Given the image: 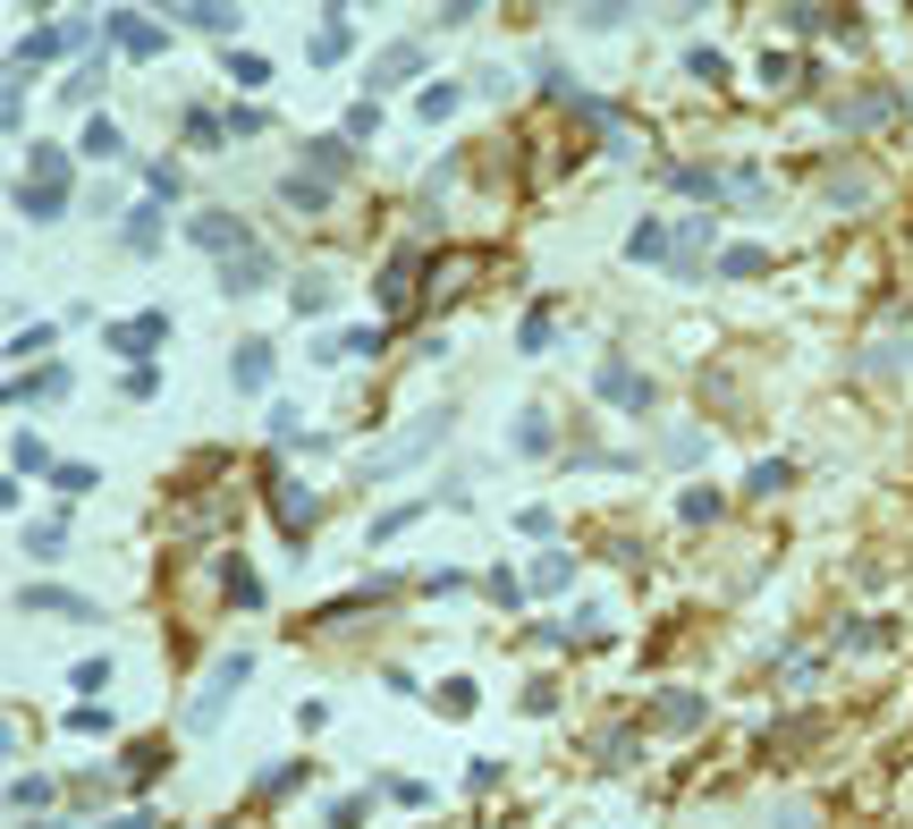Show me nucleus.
<instances>
[{
	"label": "nucleus",
	"instance_id": "27",
	"mask_svg": "<svg viewBox=\"0 0 913 829\" xmlns=\"http://www.w3.org/2000/svg\"><path fill=\"white\" fill-rule=\"evenodd\" d=\"M229 85H271V60L262 51H229Z\"/></svg>",
	"mask_w": 913,
	"mask_h": 829
},
{
	"label": "nucleus",
	"instance_id": "18",
	"mask_svg": "<svg viewBox=\"0 0 913 829\" xmlns=\"http://www.w3.org/2000/svg\"><path fill=\"white\" fill-rule=\"evenodd\" d=\"M414 255H389V271H381V305H389V314H407V296H414Z\"/></svg>",
	"mask_w": 913,
	"mask_h": 829
},
{
	"label": "nucleus",
	"instance_id": "26",
	"mask_svg": "<svg viewBox=\"0 0 913 829\" xmlns=\"http://www.w3.org/2000/svg\"><path fill=\"white\" fill-rule=\"evenodd\" d=\"M567 575H575L567 550H541V559H534V584H541V593H567Z\"/></svg>",
	"mask_w": 913,
	"mask_h": 829
},
{
	"label": "nucleus",
	"instance_id": "29",
	"mask_svg": "<svg viewBox=\"0 0 913 829\" xmlns=\"http://www.w3.org/2000/svg\"><path fill=\"white\" fill-rule=\"evenodd\" d=\"M144 195H153V203H169V195H187V178H178V161H153V170H144Z\"/></svg>",
	"mask_w": 913,
	"mask_h": 829
},
{
	"label": "nucleus",
	"instance_id": "31",
	"mask_svg": "<svg viewBox=\"0 0 913 829\" xmlns=\"http://www.w3.org/2000/svg\"><path fill=\"white\" fill-rule=\"evenodd\" d=\"M457 102H466V94H457V85H423V102H414V110H423V119L441 128V119H448V110H457Z\"/></svg>",
	"mask_w": 913,
	"mask_h": 829
},
{
	"label": "nucleus",
	"instance_id": "17",
	"mask_svg": "<svg viewBox=\"0 0 913 829\" xmlns=\"http://www.w3.org/2000/svg\"><path fill=\"white\" fill-rule=\"evenodd\" d=\"M414 68H423V43H389V51L373 60V85H398V77H414Z\"/></svg>",
	"mask_w": 913,
	"mask_h": 829
},
{
	"label": "nucleus",
	"instance_id": "21",
	"mask_svg": "<svg viewBox=\"0 0 913 829\" xmlns=\"http://www.w3.org/2000/svg\"><path fill=\"white\" fill-rule=\"evenodd\" d=\"M550 441H559V432H550V414H541V407L516 414V448H525V457H550Z\"/></svg>",
	"mask_w": 913,
	"mask_h": 829
},
{
	"label": "nucleus",
	"instance_id": "3",
	"mask_svg": "<svg viewBox=\"0 0 913 829\" xmlns=\"http://www.w3.org/2000/svg\"><path fill=\"white\" fill-rule=\"evenodd\" d=\"M102 34L119 43L127 60H161V43H169L161 26H144V9H110V17H102Z\"/></svg>",
	"mask_w": 913,
	"mask_h": 829
},
{
	"label": "nucleus",
	"instance_id": "7",
	"mask_svg": "<svg viewBox=\"0 0 913 829\" xmlns=\"http://www.w3.org/2000/svg\"><path fill=\"white\" fill-rule=\"evenodd\" d=\"M271 280H280V262L262 255V246H254V255H229V262H221V288H229V296H254V288H271Z\"/></svg>",
	"mask_w": 913,
	"mask_h": 829
},
{
	"label": "nucleus",
	"instance_id": "41",
	"mask_svg": "<svg viewBox=\"0 0 913 829\" xmlns=\"http://www.w3.org/2000/svg\"><path fill=\"white\" fill-rule=\"evenodd\" d=\"M187 144H203V153H212V144H221V119H212V110H187Z\"/></svg>",
	"mask_w": 913,
	"mask_h": 829
},
{
	"label": "nucleus",
	"instance_id": "48",
	"mask_svg": "<svg viewBox=\"0 0 913 829\" xmlns=\"http://www.w3.org/2000/svg\"><path fill=\"white\" fill-rule=\"evenodd\" d=\"M686 68L702 77V85H719V77H727V60H719V51H686Z\"/></svg>",
	"mask_w": 913,
	"mask_h": 829
},
{
	"label": "nucleus",
	"instance_id": "36",
	"mask_svg": "<svg viewBox=\"0 0 913 829\" xmlns=\"http://www.w3.org/2000/svg\"><path fill=\"white\" fill-rule=\"evenodd\" d=\"M221 584H229V593H237V602H262V584H254V568H246V559H229V568H221Z\"/></svg>",
	"mask_w": 913,
	"mask_h": 829
},
{
	"label": "nucleus",
	"instance_id": "34",
	"mask_svg": "<svg viewBox=\"0 0 913 829\" xmlns=\"http://www.w3.org/2000/svg\"><path fill=\"white\" fill-rule=\"evenodd\" d=\"M652 720H660V728H693V720H702V702H693V694H668Z\"/></svg>",
	"mask_w": 913,
	"mask_h": 829
},
{
	"label": "nucleus",
	"instance_id": "45",
	"mask_svg": "<svg viewBox=\"0 0 913 829\" xmlns=\"http://www.w3.org/2000/svg\"><path fill=\"white\" fill-rule=\"evenodd\" d=\"M68 728L94 736V728H110V711H102V702H77V711H68Z\"/></svg>",
	"mask_w": 913,
	"mask_h": 829
},
{
	"label": "nucleus",
	"instance_id": "23",
	"mask_svg": "<svg viewBox=\"0 0 913 829\" xmlns=\"http://www.w3.org/2000/svg\"><path fill=\"white\" fill-rule=\"evenodd\" d=\"M9 466H17V475H60V466H51V448L34 441V432H17V441H9Z\"/></svg>",
	"mask_w": 913,
	"mask_h": 829
},
{
	"label": "nucleus",
	"instance_id": "13",
	"mask_svg": "<svg viewBox=\"0 0 913 829\" xmlns=\"http://www.w3.org/2000/svg\"><path fill=\"white\" fill-rule=\"evenodd\" d=\"M305 161H314V178H330V187H339L347 170H355V144H347V136H314V144H305Z\"/></svg>",
	"mask_w": 913,
	"mask_h": 829
},
{
	"label": "nucleus",
	"instance_id": "32",
	"mask_svg": "<svg viewBox=\"0 0 913 829\" xmlns=\"http://www.w3.org/2000/svg\"><path fill=\"white\" fill-rule=\"evenodd\" d=\"M347 144H364V136H381V102H355V110H347Z\"/></svg>",
	"mask_w": 913,
	"mask_h": 829
},
{
	"label": "nucleus",
	"instance_id": "50",
	"mask_svg": "<svg viewBox=\"0 0 913 829\" xmlns=\"http://www.w3.org/2000/svg\"><path fill=\"white\" fill-rule=\"evenodd\" d=\"M43 829H68V821H43Z\"/></svg>",
	"mask_w": 913,
	"mask_h": 829
},
{
	"label": "nucleus",
	"instance_id": "11",
	"mask_svg": "<svg viewBox=\"0 0 913 829\" xmlns=\"http://www.w3.org/2000/svg\"><path fill=\"white\" fill-rule=\"evenodd\" d=\"M229 382L246 389V398H254V389H271V348H262V339H246V348L229 355Z\"/></svg>",
	"mask_w": 913,
	"mask_h": 829
},
{
	"label": "nucleus",
	"instance_id": "19",
	"mask_svg": "<svg viewBox=\"0 0 913 829\" xmlns=\"http://www.w3.org/2000/svg\"><path fill=\"white\" fill-rule=\"evenodd\" d=\"M288 305H296V322H314V314L339 305V288H330V280H296V288H288Z\"/></svg>",
	"mask_w": 913,
	"mask_h": 829
},
{
	"label": "nucleus",
	"instance_id": "46",
	"mask_svg": "<svg viewBox=\"0 0 913 829\" xmlns=\"http://www.w3.org/2000/svg\"><path fill=\"white\" fill-rule=\"evenodd\" d=\"M491 602H507V609H516V602H525V575H507V568H491Z\"/></svg>",
	"mask_w": 913,
	"mask_h": 829
},
{
	"label": "nucleus",
	"instance_id": "22",
	"mask_svg": "<svg viewBox=\"0 0 913 829\" xmlns=\"http://www.w3.org/2000/svg\"><path fill=\"white\" fill-rule=\"evenodd\" d=\"M660 255H668V229L660 221H634L627 229V262H660Z\"/></svg>",
	"mask_w": 913,
	"mask_h": 829
},
{
	"label": "nucleus",
	"instance_id": "49",
	"mask_svg": "<svg viewBox=\"0 0 913 829\" xmlns=\"http://www.w3.org/2000/svg\"><path fill=\"white\" fill-rule=\"evenodd\" d=\"M110 829H153V821H144V813H127V821H110Z\"/></svg>",
	"mask_w": 913,
	"mask_h": 829
},
{
	"label": "nucleus",
	"instance_id": "10",
	"mask_svg": "<svg viewBox=\"0 0 913 829\" xmlns=\"http://www.w3.org/2000/svg\"><path fill=\"white\" fill-rule=\"evenodd\" d=\"M280 525H288V542H305V534L321 525V500H314V491H296V482H280Z\"/></svg>",
	"mask_w": 913,
	"mask_h": 829
},
{
	"label": "nucleus",
	"instance_id": "4",
	"mask_svg": "<svg viewBox=\"0 0 913 829\" xmlns=\"http://www.w3.org/2000/svg\"><path fill=\"white\" fill-rule=\"evenodd\" d=\"M246 669H254L246 652H229L221 669H212V686H203V694H195V711H187V728H212V720H221V702L237 694V686H246Z\"/></svg>",
	"mask_w": 913,
	"mask_h": 829
},
{
	"label": "nucleus",
	"instance_id": "30",
	"mask_svg": "<svg viewBox=\"0 0 913 829\" xmlns=\"http://www.w3.org/2000/svg\"><path fill=\"white\" fill-rule=\"evenodd\" d=\"M339 17H347V9H330V26L314 34V60H321V68H330V60H347V26H339Z\"/></svg>",
	"mask_w": 913,
	"mask_h": 829
},
{
	"label": "nucleus",
	"instance_id": "20",
	"mask_svg": "<svg viewBox=\"0 0 913 829\" xmlns=\"http://www.w3.org/2000/svg\"><path fill=\"white\" fill-rule=\"evenodd\" d=\"M68 389V364H43L34 382H9V407H26V398H60Z\"/></svg>",
	"mask_w": 913,
	"mask_h": 829
},
{
	"label": "nucleus",
	"instance_id": "25",
	"mask_svg": "<svg viewBox=\"0 0 913 829\" xmlns=\"http://www.w3.org/2000/svg\"><path fill=\"white\" fill-rule=\"evenodd\" d=\"M34 187H68V153L60 144H34V170H26Z\"/></svg>",
	"mask_w": 913,
	"mask_h": 829
},
{
	"label": "nucleus",
	"instance_id": "5",
	"mask_svg": "<svg viewBox=\"0 0 913 829\" xmlns=\"http://www.w3.org/2000/svg\"><path fill=\"white\" fill-rule=\"evenodd\" d=\"M575 119L600 136V153H609V161H634V153H643V144H634V128L618 119V110H609V102H575Z\"/></svg>",
	"mask_w": 913,
	"mask_h": 829
},
{
	"label": "nucleus",
	"instance_id": "28",
	"mask_svg": "<svg viewBox=\"0 0 913 829\" xmlns=\"http://www.w3.org/2000/svg\"><path fill=\"white\" fill-rule=\"evenodd\" d=\"M888 110H897V94H871V102H838V119H846V128H871V119H888Z\"/></svg>",
	"mask_w": 913,
	"mask_h": 829
},
{
	"label": "nucleus",
	"instance_id": "14",
	"mask_svg": "<svg viewBox=\"0 0 913 829\" xmlns=\"http://www.w3.org/2000/svg\"><path fill=\"white\" fill-rule=\"evenodd\" d=\"M280 203H288V212H330V178L296 170V178H280Z\"/></svg>",
	"mask_w": 913,
	"mask_h": 829
},
{
	"label": "nucleus",
	"instance_id": "37",
	"mask_svg": "<svg viewBox=\"0 0 913 829\" xmlns=\"http://www.w3.org/2000/svg\"><path fill=\"white\" fill-rule=\"evenodd\" d=\"M94 94H102V60H85V68L60 85V102H94Z\"/></svg>",
	"mask_w": 913,
	"mask_h": 829
},
{
	"label": "nucleus",
	"instance_id": "9",
	"mask_svg": "<svg viewBox=\"0 0 913 829\" xmlns=\"http://www.w3.org/2000/svg\"><path fill=\"white\" fill-rule=\"evenodd\" d=\"M119 246H127V255H153V246H161V203H153V195L119 221Z\"/></svg>",
	"mask_w": 913,
	"mask_h": 829
},
{
	"label": "nucleus",
	"instance_id": "8",
	"mask_svg": "<svg viewBox=\"0 0 913 829\" xmlns=\"http://www.w3.org/2000/svg\"><path fill=\"white\" fill-rule=\"evenodd\" d=\"M102 339H110V355H144V348H161V339H169V314H144V322H110Z\"/></svg>",
	"mask_w": 913,
	"mask_h": 829
},
{
	"label": "nucleus",
	"instance_id": "1",
	"mask_svg": "<svg viewBox=\"0 0 913 829\" xmlns=\"http://www.w3.org/2000/svg\"><path fill=\"white\" fill-rule=\"evenodd\" d=\"M441 441H448V407H441V414H414V432H398V441H389V448H373V457H364V475H373V482L407 475L414 457H432V448H441Z\"/></svg>",
	"mask_w": 913,
	"mask_h": 829
},
{
	"label": "nucleus",
	"instance_id": "38",
	"mask_svg": "<svg viewBox=\"0 0 913 829\" xmlns=\"http://www.w3.org/2000/svg\"><path fill=\"white\" fill-rule=\"evenodd\" d=\"M677 516H686V525H711V516H719V491H686V500H677Z\"/></svg>",
	"mask_w": 913,
	"mask_h": 829
},
{
	"label": "nucleus",
	"instance_id": "35",
	"mask_svg": "<svg viewBox=\"0 0 913 829\" xmlns=\"http://www.w3.org/2000/svg\"><path fill=\"white\" fill-rule=\"evenodd\" d=\"M677 195H711V203H719L727 178H719V170H677Z\"/></svg>",
	"mask_w": 913,
	"mask_h": 829
},
{
	"label": "nucleus",
	"instance_id": "2",
	"mask_svg": "<svg viewBox=\"0 0 913 829\" xmlns=\"http://www.w3.org/2000/svg\"><path fill=\"white\" fill-rule=\"evenodd\" d=\"M187 237L203 246V255H221V262H229V255H254V229L237 221V212H195Z\"/></svg>",
	"mask_w": 913,
	"mask_h": 829
},
{
	"label": "nucleus",
	"instance_id": "39",
	"mask_svg": "<svg viewBox=\"0 0 913 829\" xmlns=\"http://www.w3.org/2000/svg\"><path fill=\"white\" fill-rule=\"evenodd\" d=\"M9 804H17V813H43V804H51V779H17V787H9Z\"/></svg>",
	"mask_w": 913,
	"mask_h": 829
},
{
	"label": "nucleus",
	"instance_id": "24",
	"mask_svg": "<svg viewBox=\"0 0 913 829\" xmlns=\"http://www.w3.org/2000/svg\"><path fill=\"white\" fill-rule=\"evenodd\" d=\"M77 153H85V161H119L127 144H119V128H110V119H85V144H77Z\"/></svg>",
	"mask_w": 913,
	"mask_h": 829
},
{
	"label": "nucleus",
	"instance_id": "42",
	"mask_svg": "<svg viewBox=\"0 0 913 829\" xmlns=\"http://www.w3.org/2000/svg\"><path fill=\"white\" fill-rule=\"evenodd\" d=\"M339 348H347V355H364V364H373V355H381V348H389V330H347Z\"/></svg>",
	"mask_w": 913,
	"mask_h": 829
},
{
	"label": "nucleus",
	"instance_id": "6",
	"mask_svg": "<svg viewBox=\"0 0 913 829\" xmlns=\"http://www.w3.org/2000/svg\"><path fill=\"white\" fill-rule=\"evenodd\" d=\"M593 389L609 398V407H627V414H643V407H652V382H643L634 364H618V355H609V364L593 373Z\"/></svg>",
	"mask_w": 913,
	"mask_h": 829
},
{
	"label": "nucleus",
	"instance_id": "43",
	"mask_svg": "<svg viewBox=\"0 0 913 829\" xmlns=\"http://www.w3.org/2000/svg\"><path fill=\"white\" fill-rule=\"evenodd\" d=\"M516 348H525V355H541V348H550V314H525V330H516Z\"/></svg>",
	"mask_w": 913,
	"mask_h": 829
},
{
	"label": "nucleus",
	"instance_id": "44",
	"mask_svg": "<svg viewBox=\"0 0 913 829\" xmlns=\"http://www.w3.org/2000/svg\"><path fill=\"white\" fill-rule=\"evenodd\" d=\"M441 711H448V720H466V711H473V686H466V677H448V686H441Z\"/></svg>",
	"mask_w": 913,
	"mask_h": 829
},
{
	"label": "nucleus",
	"instance_id": "16",
	"mask_svg": "<svg viewBox=\"0 0 913 829\" xmlns=\"http://www.w3.org/2000/svg\"><path fill=\"white\" fill-rule=\"evenodd\" d=\"M169 17H187V26H203V34H237V9H229V0H187V9H169Z\"/></svg>",
	"mask_w": 913,
	"mask_h": 829
},
{
	"label": "nucleus",
	"instance_id": "12",
	"mask_svg": "<svg viewBox=\"0 0 913 829\" xmlns=\"http://www.w3.org/2000/svg\"><path fill=\"white\" fill-rule=\"evenodd\" d=\"M17 609H51V618H94V602H85V593H60V584H26V593H17Z\"/></svg>",
	"mask_w": 913,
	"mask_h": 829
},
{
	"label": "nucleus",
	"instance_id": "15",
	"mask_svg": "<svg viewBox=\"0 0 913 829\" xmlns=\"http://www.w3.org/2000/svg\"><path fill=\"white\" fill-rule=\"evenodd\" d=\"M17 212H26L34 229H51L68 212V187H34V178H26V187H17Z\"/></svg>",
	"mask_w": 913,
	"mask_h": 829
},
{
	"label": "nucleus",
	"instance_id": "40",
	"mask_svg": "<svg viewBox=\"0 0 913 829\" xmlns=\"http://www.w3.org/2000/svg\"><path fill=\"white\" fill-rule=\"evenodd\" d=\"M719 271H727V280H753V271H761V246H727Z\"/></svg>",
	"mask_w": 913,
	"mask_h": 829
},
{
	"label": "nucleus",
	"instance_id": "47",
	"mask_svg": "<svg viewBox=\"0 0 913 829\" xmlns=\"http://www.w3.org/2000/svg\"><path fill=\"white\" fill-rule=\"evenodd\" d=\"M60 550V525H26V559H51Z\"/></svg>",
	"mask_w": 913,
	"mask_h": 829
},
{
	"label": "nucleus",
	"instance_id": "33",
	"mask_svg": "<svg viewBox=\"0 0 913 829\" xmlns=\"http://www.w3.org/2000/svg\"><path fill=\"white\" fill-rule=\"evenodd\" d=\"M414 516H423V500H407V509H389V516H373V542H398Z\"/></svg>",
	"mask_w": 913,
	"mask_h": 829
}]
</instances>
